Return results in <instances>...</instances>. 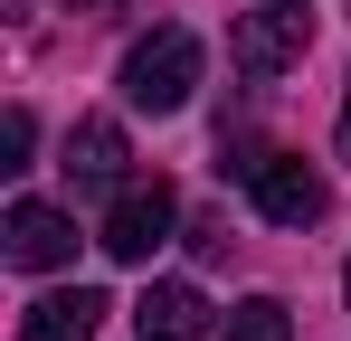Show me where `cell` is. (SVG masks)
Wrapping results in <instances>:
<instances>
[{
    "label": "cell",
    "instance_id": "8",
    "mask_svg": "<svg viewBox=\"0 0 351 341\" xmlns=\"http://www.w3.org/2000/svg\"><path fill=\"white\" fill-rule=\"evenodd\" d=\"M95 323H105V294L66 284V294H38V303H29L19 341H95Z\"/></svg>",
    "mask_w": 351,
    "mask_h": 341
},
{
    "label": "cell",
    "instance_id": "3",
    "mask_svg": "<svg viewBox=\"0 0 351 341\" xmlns=\"http://www.w3.org/2000/svg\"><path fill=\"white\" fill-rule=\"evenodd\" d=\"M171 227H180L171 180H123L114 199H105V227H95V247H105V256H123V266H143V256H152Z\"/></svg>",
    "mask_w": 351,
    "mask_h": 341
},
{
    "label": "cell",
    "instance_id": "12",
    "mask_svg": "<svg viewBox=\"0 0 351 341\" xmlns=\"http://www.w3.org/2000/svg\"><path fill=\"white\" fill-rule=\"evenodd\" d=\"M342 152H351V95H342Z\"/></svg>",
    "mask_w": 351,
    "mask_h": 341
},
{
    "label": "cell",
    "instance_id": "6",
    "mask_svg": "<svg viewBox=\"0 0 351 341\" xmlns=\"http://www.w3.org/2000/svg\"><path fill=\"white\" fill-rule=\"evenodd\" d=\"M66 180H76L86 199H114V190H123V123L86 114V123L66 133Z\"/></svg>",
    "mask_w": 351,
    "mask_h": 341
},
{
    "label": "cell",
    "instance_id": "1",
    "mask_svg": "<svg viewBox=\"0 0 351 341\" xmlns=\"http://www.w3.org/2000/svg\"><path fill=\"white\" fill-rule=\"evenodd\" d=\"M190 86H199V38H190V29L133 38V57H123V105L133 114H180Z\"/></svg>",
    "mask_w": 351,
    "mask_h": 341
},
{
    "label": "cell",
    "instance_id": "13",
    "mask_svg": "<svg viewBox=\"0 0 351 341\" xmlns=\"http://www.w3.org/2000/svg\"><path fill=\"white\" fill-rule=\"evenodd\" d=\"M342 294H351V266H342Z\"/></svg>",
    "mask_w": 351,
    "mask_h": 341
},
{
    "label": "cell",
    "instance_id": "5",
    "mask_svg": "<svg viewBox=\"0 0 351 341\" xmlns=\"http://www.w3.org/2000/svg\"><path fill=\"white\" fill-rule=\"evenodd\" d=\"M0 247H10V266L48 275V266H66V256H76V218H66V209H48V199H19V209L0 218Z\"/></svg>",
    "mask_w": 351,
    "mask_h": 341
},
{
    "label": "cell",
    "instance_id": "7",
    "mask_svg": "<svg viewBox=\"0 0 351 341\" xmlns=\"http://www.w3.org/2000/svg\"><path fill=\"white\" fill-rule=\"evenodd\" d=\"M133 332L143 341H209V303H199V284H152L143 303H133Z\"/></svg>",
    "mask_w": 351,
    "mask_h": 341
},
{
    "label": "cell",
    "instance_id": "2",
    "mask_svg": "<svg viewBox=\"0 0 351 341\" xmlns=\"http://www.w3.org/2000/svg\"><path fill=\"white\" fill-rule=\"evenodd\" d=\"M304 38H313L304 0H256V10L228 29V57H237V76H247V86H276L294 57H304Z\"/></svg>",
    "mask_w": 351,
    "mask_h": 341
},
{
    "label": "cell",
    "instance_id": "11",
    "mask_svg": "<svg viewBox=\"0 0 351 341\" xmlns=\"http://www.w3.org/2000/svg\"><path fill=\"white\" fill-rule=\"evenodd\" d=\"M66 10H86V19H95V10H123V0H66Z\"/></svg>",
    "mask_w": 351,
    "mask_h": 341
},
{
    "label": "cell",
    "instance_id": "9",
    "mask_svg": "<svg viewBox=\"0 0 351 341\" xmlns=\"http://www.w3.org/2000/svg\"><path fill=\"white\" fill-rule=\"evenodd\" d=\"M228 341H294V313L276 303V294H247L228 313Z\"/></svg>",
    "mask_w": 351,
    "mask_h": 341
},
{
    "label": "cell",
    "instance_id": "10",
    "mask_svg": "<svg viewBox=\"0 0 351 341\" xmlns=\"http://www.w3.org/2000/svg\"><path fill=\"white\" fill-rule=\"evenodd\" d=\"M29 142H38V123H29V105L0 114V170H29Z\"/></svg>",
    "mask_w": 351,
    "mask_h": 341
},
{
    "label": "cell",
    "instance_id": "4",
    "mask_svg": "<svg viewBox=\"0 0 351 341\" xmlns=\"http://www.w3.org/2000/svg\"><path fill=\"white\" fill-rule=\"evenodd\" d=\"M247 190H256V209L276 227H313L323 218V170L304 162V152H256L247 162Z\"/></svg>",
    "mask_w": 351,
    "mask_h": 341
}]
</instances>
